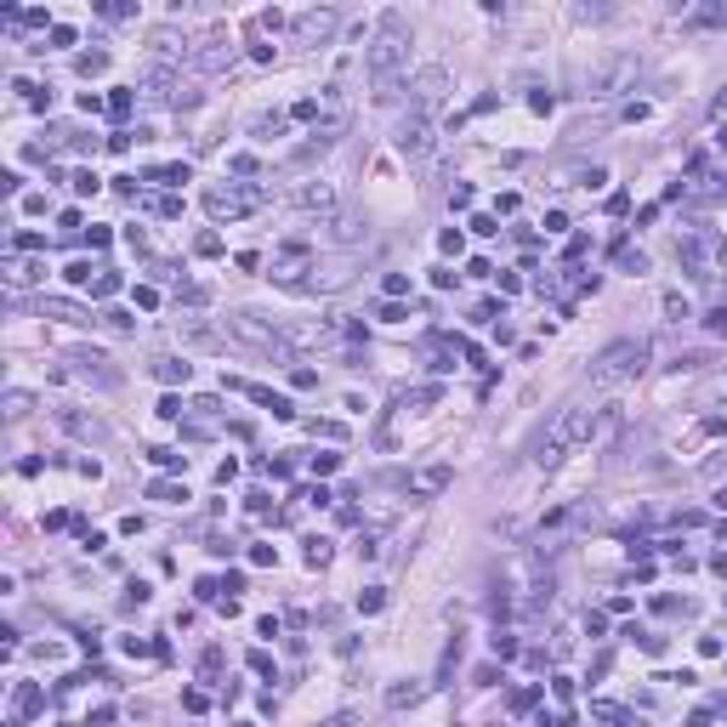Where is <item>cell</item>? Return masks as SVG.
Wrapping results in <instances>:
<instances>
[{"mask_svg":"<svg viewBox=\"0 0 727 727\" xmlns=\"http://www.w3.org/2000/svg\"><path fill=\"white\" fill-rule=\"evenodd\" d=\"M404 52H409V23L398 12H387V17H381V34L369 40V52H364V68L375 80V97L381 103L398 97V63H404Z\"/></svg>","mask_w":727,"mask_h":727,"instance_id":"6da1fadb","label":"cell"},{"mask_svg":"<svg viewBox=\"0 0 727 727\" xmlns=\"http://www.w3.org/2000/svg\"><path fill=\"white\" fill-rule=\"evenodd\" d=\"M591 432H596V409H591V404H568V409L551 415L545 432L534 438V460H540V466H557V460H563L574 443H585Z\"/></svg>","mask_w":727,"mask_h":727,"instance_id":"7a4b0ae2","label":"cell"},{"mask_svg":"<svg viewBox=\"0 0 727 727\" xmlns=\"http://www.w3.org/2000/svg\"><path fill=\"white\" fill-rule=\"evenodd\" d=\"M648 369V341H614V347H603V358L591 364V381L596 387H625V381H636Z\"/></svg>","mask_w":727,"mask_h":727,"instance_id":"3957f363","label":"cell"},{"mask_svg":"<svg viewBox=\"0 0 727 727\" xmlns=\"http://www.w3.org/2000/svg\"><path fill=\"white\" fill-rule=\"evenodd\" d=\"M432 137H438V119L426 114V108H409L404 125H398V148H404L409 159H426V154H432Z\"/></svg>","mask_w":727,"mask_h":727,"instance_id":"277c9868","label":"cell"},{"mask_svg":"<svg viewBox=\"0 0 727 727\" xmlns=\"http://www.w3.org/2000/svg\"><path fill=\"white\" fill-rule=\"evenodd\" d=\"M188 63H193V68H205V74L228 68V63H233V46H228V34H222V29L199 34V40H193V52H188Z\"/></svg>","mask_w":727,"mask_h":727,"instance_id":"5b68a950","label":"cell"},{"mask_svg":"<svg viewBox=\"0 0 727 727\" xmlns=\"http://www.w3.org/2000/svg\"><path fill=\"white\" fill-rule=\"evenodd\" d=\"M290 29H295V46H324V40L335 34V12H330V6H313V12L295 17Z\"/></svg>","mask_w":727,"mask_h":727,"instance_id":"8992f818","label":"cell"},{"mask_svg":"<svg viewBox=\"0 0 727 727\" xmlns=\"http://www.w3.org/2000/svg\"><path fill=\"white\" fill-rule=\"evenodd\" d=\"M228 330H233L239 341H250V347H262L267 358H273V353H284V335H279V330H267V324H256L250 313H233V318H228Z\"/></svg>","mask_w":727,"mask_h":727,"instance_id":"52a82bcc","label":"cell"},{"mask_svg":"<svg viewBox=\"0 0 727 727\" xmlns=\"http://www.w3.org/2000/svg\"><path fill=\"white\" fill-rule=\"evenodd\" d=\"M443 91H449V74H443V68H420V80L409 85V108H426V114H438Z\"/></svg>","mask_w":727,"mask_h":727,"instance_id":"ba28073f","label":"cell"},{"mask_svg":"<svg viewBox=\"0 0 727 727\" xmlns=\"http://www.w3.org/2000/svg\"><path fill=\"white\" fill-rule=\"evenodd\" d=\"M262 199H267L262 188H256V193H233V188H210V193H205V210H210V216H216V222H222V216H244V210H250V205H262Z\"/></svg>","mask_w":727,"mask_h":727,"instance_id":"9c48e42d","label":"cell"},{"mask_svg":"<svg viewBox=\"0 0 727 727\" xmlns=\"http://www.w3.org/2000/svg\"><path fill=\"white\" fill-rule=\"evenodd\" d=\"M347 267H353V256H330V262H318V256H313V273H307V290H341V284H347V279H353Z\"/></svg>","mask_w":727,"mask_h":727,"instance_id":"30bf717a","label":"cell"},{"mask_svg":"<svg viewBox=\"0 0 727 727\" xmlns=\"http://www.w3.org/2000/svg\"><path fill=\"white\" fill-rule=\"evenodd\" d=\"M40 705H46V693H40V682H17V693H12V727H23Z\"/></svg>","mask_w":727,"mask_h":727,"instance_id":"8fae6325","label":"cell"},{"mask_svg":"<svg viewBox=\"0 0 727 727\" xmlns=\"http://www.w3.org/2000/svg\"><path fill=\"white\" fill-rule=\"evenodd\" d=\"M404 489H409V494H438V489H449V466H426V472H409Z\"/></svg>","mask_w":727,"mask_h":727,"instance_id":"7c38bea8","label":"cell"},{"mask_svg":"<svg viewBox=\"0 0 727 727\" xmlns=\"http://www.w3.org/2000/svg\"><path fill=\"white\" fill-rule=\"evenodd\" d=\"M284 347H318V341H330V324H284Z\"/></svg>","mask_w":727,"mask_h":727,"instance_id":"4fadbf2b","label":"cell"},{"mask_svg":"<svg viewBox=\"0 0 727 727\" xmlns=\"http://www.w3.org/2000/svg\"><path fill=\"white\" fill-rule=\"evenodd\" d=\"M295 205L302 210H335V188L330 182H307V188H295Z\"/></svg>","mask_w":727,"mask_h":727,"instance_id":"5bb4252c","label":"cell"},{"mask_svg":"<svg viewBox=\"0 0 727 727\" xmlns=\"http://www.w3.org/2000/svg\"><path fill=\"white\" fill-rule=\"evenodd\" d=\"M228 387H239V392H250L256 404H262V409H273L279 420H290V415H295V409H290V398H279V392H267V387H244V381H228Z\"/></svg>","mask_w":727,"mask_h":727,"instance_id":"9a60e30c","label":"cell"},{"mask_svg":"<svg viewBox=\"0 0 727 727\" xmlns=\"http://www.w3.org/2000/svg\"><path fill=\"white\" fill-rule=\"evenodd\" d=\"M40 273H46V267H40V262H6V284H12V290H23V284H34Z\"/></svg>","mask_w":727,"mask_h":727,"instance_id":"2e32d148","label":"cell"},{"mask_svg":"<svg viewBox=\"0 0 727 727\" xmlns=\"http://www.w3.org/2000/svg\"><path fill=\"white\" fill-rule=\"evenodd\" d=\"M188 177H193L188 165H154V170H148V182H165V188H182Z\"/></svg>","mask_w":727,"mask_h":727,"instance_id":"e0dca14e","label":"cell"},{"mask_svg":"<svg viewBox=\"0 0 727 727\" xmlns=\"http://www.w3.org/2000/svg\"><path fill=\"white\" fill-rule=\"evenodd\" d=\"M63 426H68L74 438H91V443H97V438H108V432H103V420H85V415H63Z\"/></svg>","mask_w":727,"mask_h":727,"instance_id":"ac0fdd59","label":"cell"},{"mask_svg":"<svg viewBox=\"0 0 727 727\" xmlns=\"http://www.w3.org/2000/svg\"><path fill=\"white\" fill-rule=\"evenodd\" d=\"M154 455V466H165V472H188V455L182 449H148Z\"/></svg>","mask_w":727,"mask_h":727,"instance_id":"d6986e66","label":"cell"},{"mask_svg":"<svg viewBox=\"0 0 727 727\" xmlns=\"http://www.w3.org/2000/svg\"><path fill=\"white\" fill-rule=\"evenodd\" d=\"M46 313H52V318H63V324H85V318H91V313H80L74 302H46Z\"/></svg>","mask_w":727,"mask_h":727,"instance_id":"ffe728a7","label":"cell"},{"mask_svg":"<svg viewBox=\"0 0 727 727\" xmlns=\"http://www.w3.org/2000/svg\"><path fill=\"white\" fill-rule=\"evenodd\" d=\"M177 302H182V307H205V302H210V284H182Z\"/></svg>","mask_w":727,"mask_h":727,"instance_id":"44dd1931","label":"cell"},{"mask_svg":"<svg viewBox=\"0 0 727 727\" xmlns=\"http://www.w3.org/2000/svg\"><path fill=\"white\" fill-rule=\"evenodd\" d=\"M614 256H619V267H625V273H648V256H642V250H625V244H619Z\"/></svg>","mask_w":727,"mask_h":727,"instance_id":"7402d4cb","label":"cell"},{"mask_svg":"<svg viewBox=\"0 0 727 727\" xmlns=\"http://www.w3.org/2000/svg\"><path fill=\"white\" fill-rule=\"evenodd\" d=\"M91 273H103V267H91V262H68V273H63V279H68V284H97Z\"/></svg>","mask_w":727,"mask_h":727,"instance_id":"603a6c76","label":"cell"},{"mask_svg":"<svg viewBox=\"0 0 727 727\" xmlns=\"http://www.w3.org/2000/svg\"><path fill=\"white\" fill-rule=\"evenodd\" d=\"M154 375H159V381H188V364H177V358H159V364H154Z\"/></svg>","mask_w":727,"mask_h":727,"instance_id":"cb8c5ba5","label":"cell"},{"mask_svg":"<svg viewBox=\"0 0 727 727\" xmlns=\"http://www.w3.org/2000/svg\"><path fill=\"white\" fill-rule=\"evenodd\" d=\"M420 693H426V688H420V682H409V688H392V699H387V705H392V710H404V705H415Z\"/></svg>","mask_w":727,"mask_h":727,"instance_id":"d4e9b609","label":"cell"},{"mask_svg":"<svg viewBox=\"0 0 727 727\" xmlns=\"http://www.w3.org/2000/svg\"><path fill=\"white\" fill-rule=\"evenodd\" d=\"M29 409H34V398H29V392H6V415H12V420H23Z\"/></svg>","mask_w":727,"mask_h":727,"instance_id":"484cf974","label":"cell"},{"mask_svg":"<svg viewBox=\"0 0 727 727\" xmlns=\"http://www.w3.org/2000/svg\"><path fill=\"white\" fill-rule=\"evenodd\" d=\"M108 68V52H80V74H103Z\"/></svg>","mask_w":727,"mask_h":727,"instance_id":"4316f807","label":"cell"},{"mask_svg":"<svg viewBox=\"0 0 727 727\" xmlns=\"http://www.w3.org/2000/svg\"><path fill=\"white\" fill-rule=\"evenodd\" d=\"M279 131H284V114H267V119H256V137H262V142H267V137H279Z\"/></svg>","mask_w":727,"mask_h":727,"instance_id":"83f0119b","label":"cell"},{"mask_svg":"<svg viewBox=\"0 0 727 727\" xmlns=\"http://www.w3.org/2000/svg\"><path fill=\"white\" fill-rule=\"evenodd\" d=\"M108 114H114V119H125V114H131V91H125V85L108 97Z\"/></svg>","mask_w":727,"mask_h":727,"instance_id":"f1b7e54d","label":"cell"},{"mask_svg":"<svg viewBox=\"0 0 727 727\" xmlns=\"http://www.w3.org/2000/svg\"><path fill=\"white\" fill-rule=\"evenodd\" d=\"M307 563H313V568H318V563H330V540H318V534L307 540Z\"/></svg>","mask_w":727,"mask_h":727,"instance_id":"f546056e","label":"cell"},{"mask_svg":"<svg viewBox=\"0 0 727 727\" xmlns=\"http://www.w3.org/2000/svg\"><path fill=\"white\" fill-rule=\"evenodd\" d=\"M74 188H80V193H97L103 177H97V170H74Z\"/></svg>","mask_w":727,"mask_h":727,"instance_id":"4dcf8cb0","label":"cell"},{"mask_svg":"<svg viewBox=\"0 0 727 727\" xmlns=\"http://www.w3.org/2000/svg\"><path fill=\"white\" fill-rule=\"evenodd\" d=\"M114 290H119V273H108V267H103V273H97V284H91V295H114Z\"/></svg>","mask_w":727,"mask_h":727,"instance_id":"1f68e13d","label":"cell"},{"mask_svg":"<svg viewBox=\"0 0 727 727\" xmlns=\"http://www.w3.org/2000/svg\"><path fill=\"white\" fill-rule=\"evenodd\" d=\"M103 324H108V330H131L137 318H131V313H119V307H108V313H103Z\"/></svg>","mask_w":727,"mask_h":727,"instance_id":"d6a6232c","label":"cell"},{"mask_svg":"<svg viewBox=\"0 0 727 727\" xmlns=\"http://www.w3.org/2000/svg\"><path fill=\"white\" fill-rule=\"evenodd\" d=\"M148 494H154V500H188V489H177V483H154Z\"/></svg>","mask_w":727,"mask_h":727,"instance_id":"836d02e7","label":"cell"},{"mask_svg":"<svg viewBox=\"0 0 727 727\" xmlns=\"http://www.w3.org/2000/svg\"><path fill=\"white\" fill-rule=\"evenodd\" d=\"M534 699H540V688H517L511 693V710H534Z\"/></svg>","mask_w":727,"mask_h":727,"instance_id":"e575fe53","label":"cell"},{"mask_svg":"<svg viewBox=\"0 0 727 727\" xmlns=\"http://www.w3.org/2000/svg\"><path fill=\"white\" fill-rule=\"evenodd\" d=\"M154 216H182V199H170V193L154 199Z\"/></svg>","mask_w":727,"mask_h":727,"instance_id":"d590c367","label":"cell"},{"mask_svg":"<svg viewBox=\"0 0 727 727\" xmlns=\"http://www.w3.org/2000/svg\"><path fill=\"white\" fill-rule=\"evenodd\" d=\"M381 603H387L381 591H364V596H358V614H381Z\"/></svg>","mask_w":727,"mask_h":727,"instance_id":"8d00e7d4","label":"cell"},{"mask_svg":"<svg viewBox=\"0 0 727 727\" xmlns=\"http://www.w3.org/2000/svg\"><path fill=\"white\" fill-rule=\"evenodd\" d=\"M199 670H205V676H216V670H222V648H205V659H199Z\"/></svg>","mask_w":727,"mask_h":727,"instance_id":"74e56055","label":"cell"},{"mask_svg":"<svg viewBox=\"0 0 727 727\" xmlns=\"http://www.w3.org/2000/svg\"><path fill=\"white\" fill-rule=\"evenodd\" d=\"M665 313L670 318H688V295H665Z\"/></svg>","mask_w":727,"mask_h":727,"instance_id":"f35d334b","label":"cell"},{"mask_svg":"<svg viewBox=\"0 0 727 727\" xmlns=\"http://www.w3.org/2000/svg\"><path fill=\"white\" fill-rule=\"evenodd\" d=\"M335 466H341V455H313V472H318V478H324V472H335Z\"/></svg>","mask_w":727,"mask_h":727,"instance_id":"ab89813d","label":"cell"},{"mask_svg":"<svg viewBox=\"0 0 727 727\" xmlns=\"http://www.w3.org/2000/svg\"><path fill=\"white\" fill-rule=\"evenodd\" d=\"M12 244H17V250H46V239H40V233H17Z\"/></svg>","mask_w":727,"mask_h":727,"instance_id":"60d3db41","label":"cell"},{"mask_svg":"<svg viewBox=\"0 0 727 727\" xmlns=\"http://www.w3.org/2000/svg\"><path fill=\"white\" fill-rule=\"evenodd\" d=\"M324 727H358V710H341V716H330Z\"/></svg>","mask_w":727,"mask_h":727,"instance_id":"b9f144b4","label":"cell"},{"mask_svg":"<svg viewBox=\"0 0 727 727\" xmlns=\"http://www.w3.org/2000/svg\"><path fill=\"white\" fill-rule=\"evenodd\" d=\"M108 721H114V710H108V705H103V710H91V716H85V727H108Z\"/></svg>","mask_w":727,"mask_h":727,"instance_id":"7bdbcfd3","label":"cell"},{"mask_svg":"<svg viewBox=\"0 0 727 727\" xmlns=\"http://www.w3.org/2000/svg\"><path fill=\"white\" fill-rule=\"evenodd\" d=\"M534 727H568V721H563V716H551V710H540V721H534Z\"/></svg>","mask_w":727,"mask_h":727,"instance_id":"ee69618b","label":"cell"},{"mask_svg":"<svg viewBox=\"0 0 727 727\" xmlns=\"http://www.w3.org/2000/svg\"><path fill=\"white\" fill-rule=\"evenodd\" d=\"M716 148H721V154H727V125H721V131H716Z\"/></svg>","mask_w":727,"mask_h":727,"instance_id":"f6af8a7d","label":"cell"},{"mask_svg":"<svg viewBox=\"0 0 727 727\" xmlns=\"http://www.w3.org/2000/svg\"><path fill=\"white\" fill-rule=\"evenodd\" d=\"M233 727H256V721H233Z\"/></svg>","mask_w":727,"mask_h":727,"instance_id":"bcb514c9","label":"cell"}]
</instances>
